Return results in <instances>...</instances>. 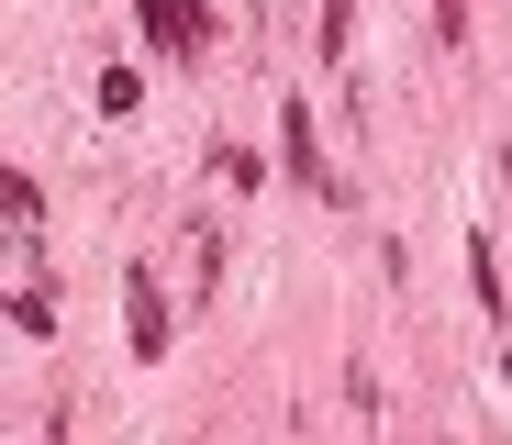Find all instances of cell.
<instances>
[{
  "label": "cell",
  "mask_w": 512,
  "mask_h": 445,
  "mask_svg": "<svg viewBox=\"0 0 512 445\" xmlns=\"http://www.w3.org/2000/svg\"><path fill=\"white\" fill-rule=\"evenodd\" d=\"M123 312H134V356H167V290L134 267V290H123Z\"/></svg>",
  "instance_id": "cell-1"
},
{
  "label": "cell",
  "mask_w": 512,
  "mask_h": 445,
  "mask_svg": "<svg viewBox=\"0 0 512 445\" xmlns=\"http://www.w3.org/2000/svg\"><path fill=\"white\" fill-rule=\"evenodd\" d=\"M279 145H290V178H312V190H334V178H323V156H312V112H301V101H279Z\"/></svg>",
  "instance_id": "cell-2"
},
{
  "label": "cell",
  "mask_w": 512,
  "mask_h": 445,
  "mask_svg": "<svg viewBox=\"0 0 512 445\" xmlns=\"http://www.w3.org/2000/svg\"><path fill=\"white\" fill-rule=\"evenodd\" d=\"M145 34H156L167 56H190V45H201V12H190V0H145Z\"/></svg>",
  "instance_id": "cell-3"
},
{
  "label": "cell",
  "mask_w": 512,
  "mask_h": 445,
  "mask_svg": "<svg viewBox=\"0 0 512 445\" xmlns=\"http://www.w3.org/2000/svg\"><path fill=\"white\" fill-rule=\"evenodd\" d=\"M0 212H12V223H34V212H45V201H34V178H23L12 156H0Z\"/></svg>",
  "instance_id": "cell-4"
},
{
  "label": "cell",
  "mask_w": 512,
  "mask_h": 445,
  "mask_svg": "<svg viewBox=\"0 0 512 445\" xmlns=\"http://www.w3.org/2000/svg\"><path fill=\"white\" fill-rule=\"evenodd\" d=\"M501 178H512V156H501Z\"/></svg>",
  "instance_id": "cell-5"
}]
</instances>
